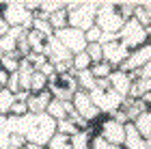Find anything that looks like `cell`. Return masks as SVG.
<instances>
[{"instance_id":"1","label":"cell","mask_w":151,"mask_h":149,"mask_svg":"<svg viewBox=\"0 0 151 149\" xmlns=\"http://www.w3.org/2000/svg\"><path fill=\"white\" fill-rule=\"evenodd\" d=\"M99 2H65L67 11V26L76 30L86 32L91 26H95V13Z\"/></svg>"},{"instance_id":"2","label":"cell","mask_w":151,"mask_h":149,"mask_svg":"<svg viewBox=\"0 0 151 149\" xmlns=\"http://www.w3.org/2000/svg\"><path fill=\"white\" fill-rule=\"evenodd\" d=\"M54 134H56V121H54L50 114L41 112V114H32V121L28 125V132L24 134V138H26V143L45 147L47 140H50Z\"/></svg>"},{"instance_id":"3","label":"cell","mask_w":151,"mask_h":149,"mask_svg":"<svg viewBox=\"0 0 151 149\" xmlns=\"http://www.w3.org/2000/svg\"><path fill=\"white\" fill-rule=\"evenodd\" d=\"M125 24V19L119 15L114 2H99L95 13V26L101 32H119Z\"/></svg>"},{"instance_id":"4","label":"cell","mask_w":151,"mask_h":149,"mask_svg":"<svg viewBox=\"0 0 151 149\" xmlns=\"http://www.w3.org/2000/svg\"><path fill=\"white\" fill-rule=\"evenodd\" d=\"M149 28H142V26L136 22V19H125L123 28L119 30V41L125 45L127 50H136L140 45L149 43Z\"/></svg>"},{"instance_id":"5","label":"cell","mask_w":151,"mask_h":149,"mask_svg":"<svg viewBox=\"0 0 151 149\" xmlns=\"http://www.w3.org/2000/svg\"><path fill=\"white\" fill-rule=\"evenodd\" d=\"M88 97H91L93 106L97 108L101 114H112L114 110H119L121 104H123V95H119L116 91H112L110 86L108 89H97L95 86L93 91H88Z\"/></svg>"},{"instance_id":"6","label":"cell","mask_w":151,"mask_h":149,"mask_svg":"<svg viewBox=\"0 0 151 149\" xmlns=\"http://www.w3.org/2000/svg\"><path fill=\"white\" fill-rule=\"evenodd\" d=\"M0 15L4 17V22L9 28H24L30 30L32 26V13L24 9V2H4Z\"/></svg>"},{"instance_id":"7","label":"cell","mask_w":151,"mask_h":149,"mask_svg":"<svg viewBox=\"0 0 151 149\" xmlns=\"http://www.w3.org/2000/svg\"><path fill=\"white\" fill-rule=\"evenodd\" d=\"M54 37L58 39L60 43L67 48V52L71 54H78V52H84V48H86V39H84V32L82 30H76V28H63V30H56L54 32Z\"/></svg>"},{"instance_id":"8","label":"cell","mask_w":151,"mask_h":149,"mask_svg":"<svg viewBox=\"0 0 151 149\" xmlns=\"http://www.w3.org/2000/svg\"><path fill=\"white\" fill-rule=\"evenodd\" d=\"M71 104H73L76 114H80V117L86 119L88 123H93V121H97V119L101 117V112L93 106V101H91V97H88V93H84V91H76L73 97H71Z\"/></svg>"},{"instance_id":"9","label":"cell","mask_w":151,"mask_h":149,"mask_svg":"<svg viewBox=\"0 0 151 149\" xmlns=\"http://www.w3.org/2000/svg\"><path fill=\"white\" fill-rule=\"evenodd\" d=\"M127 54H129V50H127L121 41H112V43L101 45V60L108 63L112 69H119V67L125 63Z\"/></svg>"},{"instance_id":"10","label":"cell","mask_w":151,"mask_h":149,"mask_svg":"<svg viewBox=\"0 0 151 149\" xmlns=\"http://www.w3.org/2000/svg\"><path fill=\"white\" fill-rule=\"evenodd\" d=\"M149 58H151V45L145 43V45H140V48H136V50H129L125 63H123L119 69L125 71V73H134L136 69L145 67V65L149 63Z\"/></svg>"},{"instance_id":"11","label":"cell","mask_w":151,"mask_h":149,"mask_svg":"<svg viewBox=\"0 0 151 149\" xmlns=\"http://www.w3.org/2000/svg\"><path fill=\"white\" fill-rule=\"evenodd\" d=\"M43 54H45V58L50 60L52 65H58V63H71V54L67 52V48H65V45L60 43L54 35L45 39V50H43Z\"/></svg>"},{"instance_id":"12","label":"cell","mask_w":151,"mask_h":149,"mask_svg":"<svg viewBox=\"0 0 151 149\" xmlns=\"http://www.w3.org/2000/svg\"><path fill=\"white\" fill-rule=\"evenodd\" d=\"M123 130H125V136H123V149H151V140H145L140 136L138 132L134 130L132 123H125L123 125Z\"/></svg>"},{"instance_id":"13","label":"cell","mask_w":151,"mask_h":149,"mask_svg":"<svg viewBox=\"0 0 151 149\" xmlns=\"http://www.w3.org/2000/svg\"><path fill=\"white\" fill-rule=\"evenodd\" d=\"M108 84H110V89L116 91L119 95L127 97V91H129V84H132V76L121 69H112L110 76H108Z\"/></svg>"},{"instance_id":"14","label":"cell","mask_w":151,"mask_h":149,"mask_svg":"<svg viewBox=\"0 0 151 149\" xmlns=\"http://www.w3.org/2000/svg\"><path fill=\"white\" fill-rule=\"evenodd\" d=\"M50 101H52L50 91H41V93H30V95L26 97V106H28L30 114H41V112H45V108H47Z\"/></svg>"},{"instance_id":"15","label":"cell","mask_w":151,"mask_h":149,"mask_svg":"<svg viewBox=\"0 0 151 149\" xmlns=\"http://www.w3.org/2000/svg\"><path fill=\"white\" fill-rule=\"evenodd\" d=\"M132 125H134V130L138 132L145 140L151 138V112H149V110H142L138 117L132 121Z\"/></svg>"},{"instance_id":"16","label":"cell","mask_w":151,"mask_h":149,"mask_svg":"<svg viewBox=\"0 0 151 149\" xmlns=\"http://www.w3.org/2000/svg\"><path fill=\"white\" fill-rule=\"evenodd\" d=\"M132 19H136L142 28H149V26H151V2H149V0H145V2H136Z\"/></svg>"},{"instance_id":"17","label":"cell","mask_w":151,"mask_h":149,"mask_svg":"<svg viewBox=\"0 0 151 149\" xmlns=\"http://www.w3.org/2000/svg\"><path fill=\"white\" fill-rule=\"evenodd\" d=\"M151 91V80H140V78H132V84H129L127 97L132 99H140L145 93Z\"/></svg>"},{"instance_id":"18","label":"cell","mask_w":151,"mask_h":149,"mask_svg":"<svg viewBox=\"0 0 151 149\" xmlns=\"http://www.w3.org/2000/svg\"><path fill=\"white\" fill-rule=\"evenodd\" d=\"M26 41H28V48L32 54H43L45 50V37H41L37 30H26Z\"/></svg>"},{"instance_id":"19","label":"cell","mask_w":151,"mask_h":149,"mask_svg":"<svg viewBox=\"0 0 151 149\" xmlns=\"http://www.w3.org/2000/svg\"><path fill=\"white\" fill-rule=\"evenodd\" d=\"M91 138H93V134L88 130H78L73 136H69L71 149H91Z\"/></svg>"},{"instance_id":"20","label":"cell","mask_w":151,"mask_h":149,"mask_svg":"<svg viewBox=\"0 0 151 149\" xmlns=\"http://www.w3.org/2000/svg\"><path fill=\"white\" fill-rule=\"evenodd\" d=\"M73 76H76V84H78V91L88 93V91H93V89H95V78H93V73L88 71V69L78 71V73H73Z\"/></svg>"},{"instance_id":"21","label":"cell","mask_w":151,"mask_h":149,"mask_svg":"<svg viewBox=\"0 0 151 149\" xmlns=\"http://www.w3.org/2000/svg\"><path fill=\"white\" fill-rule=\"evenodd\" d=\"M45 114H50V117H52L54 121H63V119H67V112H65L63 101H58V99H54V97H52L50 104H47Z\"/></svg>"},{"instance_id":"22","label":"cell","mask_w":151,"mask_h":149,"mask_svg":"<svg viewBox=\"0 0 151 149\" xmlns=\"http://www.w3.org/2000/svg\"><path fill=\"white\" fill-rule=\"evenodd\" d=\"M91 67V58L86 56V52H78L71 56V73H78V71H84Z\"/></svg>"},{"instance_id":"23","label":"cell","mask_w":151,"mask_h":149,"mask_svg":"<svg viewBox=\"0 0 151 149\" xmlns=\"http://www.w3.org/2000/svg\"><path fill=\"white\" fill-rule=\"evenodd\" d=\"M47 22H50V26H52V30H54V32L67 28V11H65V9H60V11H56V13H52V15L47 17Z\"/></svg>"},{"instance_id":"24","label":"cell","mask_w":151,"mask_h":149,"mask_svg":"<svg viewBox=\"0 0 151 149\" xmlns=\"http://www.w3.org/2000/svg\"><path fill=\"white\" fill-rule=\"evenodd\" d=\"M45 149H71V140H69V136H65V134H58V132H56L50 140H47Z\"/></svg>"},{"instance_id":"25","label":"cell","mask_w":151,"mask_h":149,"mask_svg":"<svg viewBox=\"0 0 151 149\" xmlns=\"http://www.w3.org/2000/svg\"><path fill=\"white\" fill-rule=\"evenodd\" d=\"M32 30H37L41 37H52L54 35V30H52V26H50V22L47 19H41V17H32V26H30Z\"/></svg>"},{"instance_id":"26","label":"cell","mask_w":151,"mask_h":149,"mask_svg":"<svg viewBox=\"0 0 151 149\" xmlns=\"http://www.w3.org/2000/svg\"><path fill=\"white\" fill-rule=\"evenodd\" d=\"M88 71L93 73L95 80H101V78H108V76H110L112 67L108 65V63H104V60H99V63H93L91 67H88Z\"/></svg>"},{"instance_id":"27","label":"cell","mask_w":151,"mask_h":149,"mask_svg":"<svg viewBox=\"0 0 151 149\" xmlns=\"http://www.w3.org/2000/svg\"><path fill=\"white\" fill-rule=\"evenodd\" d=\"M30 93H41V91H47V78L43 76L41 71L32 73V80H30Z\"/></svg>"},{"instance_id":"28","label":"cell","mask_w":151,"mask_h":149,"mask_svg":"<svg viewBox=\"0 0 151 149\" xmlns=\"http://www.w3.org/2000/svg\"><path fill=\"white\" fill-rule=\"evenodd\" d=\"M15 101V95H13L11 91H6V89H2L0 91V114H9V110H11V104Z\"/></svg>"},{"instance_id":"29","label":"cell","mask_w":151,"mask_h":149,"mask_svg":"<svg viewBox=\"0 0 151 149\" xmlns=\"http://www.w3.org/2000/svg\"><path fill=\"white\" fill-rule=\"evenodd\" d=\"M60 9H65V2H52V0H43V2H39V13H43V15L50 17L52 13H56Z\"/></svg>"},{"instance_id":"30","label":"cell","mask_w":151,"mask_h":149,"mask_svg":"<svg viewBox=\"0 0 151 149\" xmlns=\"http://www.w3.org/2000/svg\"><path fill=\"white\" fill-rule=\"evenodd\" d=\"M19 60L22 58H15V56H0V69L6 73H15L19 67Z\"/></svg>"},{"instance_id":"31","label":"cell","mask_w":151,"mask_h":149,"mask_svg":"<svg viewBox=\"0 0 151 149\" xmlns=\"http://www.w3.org/2000/svg\"><path fill=\"white\" fill-rule=\"evenodd\" d=\"M56 132H58V134H65V136H73V134L78 132V127H76L73 121L67 117V119H63V121H56Z\"/></svg>"},{"instance_id":"32","label":"cell","mask_w":151,"mask_h":149,"mask_svg":"<svg viewBox=\"0 0 151 149\" xmlns=\"http://www.w3.org/2000/svg\"><path fill=\"white\" fill-rule=\"evenodd\" d=\"M116 11H119V15L123 19H132L134 15V9H136V2H114Z\"/></svg>"},{"instance_id":"33","label":"cell","mask_w":151,"mask_h":149,"mask_svg":"<svg viewBox=\"0 0 151 149\" xmlns=\"http://www.w3.org/2000/svg\"><path fill=\"white\" fill-rule=\"evenodd\" d=\"M84 52H86V56L91 58V65L101 60V45H99V43H86Z\"/></svg>"},{"instance_id":"34","label":"cell","mask_w":151,"mask_h":149,"mask_svg":"<svg viewBox=\"0 0 151 149\" xmlns=\"http://www.w3.org/2000/svg\"><path fill=\"white\" fill-rule=\"evenodd\" d=\"M9 114H13V117H24V114H28V106H26V101H22V99H15L11 104V110H9Z\"/></svg>"},{"instance_id":"35","label":"cell","mask_w":151,"mask_h":149,"mask_svg":"<svg viewBox=\"0 0 151 149\" xmlns=\"http://www.w3.org/2000/svg\"><path fill=\"white\" fill-rule=\"evenodd\" d=\"M4 89H6V91H11L13 95L22 91V89H19V78H17V71H15V73H9V80H6V86H4Z\"/></svg>"},{"instance_id":"36","label":"cell","mask_w":151,"mask_h":149,"mask_svg":"<svg viewBox=\"0 0 151 149\" xmlns=\"http://www.w3.org/2000/svg\"><path fill=\"white\" fill-rule=\"evenodd\" d=\"M99 37H101V30L97 28V26H91V28L84 32L86 43H99Z\"/></svg>"},{"instance_id":"37","label":"cell","mask_w":151,"mask_h":149,"mask_svg":"<svg viewBox=\"0 0 151 149\" xmlns=\"http://www.w3.org/2000/svg\"><path fill=\"white\" fill-rule=\"evenodd\" d=\"M112 41H119V32H101L99 45H106V43H112Z\"/></svg>"},{"instance_id":"38","label":"cell","mask_w":151,"mask_h":149,"mask_svg":"<svg viewBox=\"0 0 151 149\" xmlns=\"http://www.w3.org/2000/svg\"><path fill=\"white\" fill-rule=\"evenodd\" d=\"M39 71H41V73H43V76H45L47 80H50L52 76H56V71H54V65L50 63V60H47V63H45L43 67H41V69H39Z\"/></svg>"},{"instance_id":"39","label":"cell","mask_w":151,"mask_h":149,"mask_svg":"<svg viewBox=\"0 0 151 149\" xmlns=\"http://www.w3.org/2000/svg\"><path fill=\"white\" fill-rule=\"evenodd\" d=\"M6 32H9V26H6V22H4V17L0 15V37H4Z\"/></svg>"},{"instance_id":"40","label":"cell","mask_w":151,"mask_h":149,"mask_svg":"<svg viewBox=\"0 0 151 149\" xmlns=\"http://www.w3.org/2000/svg\"><path fill=\"white\" fill-rule=\"evenodd\" d=\"M6 80H9V73H6V71H2V69H0V86H2V89H4V86H6Z\"/></svg>"},{"instance_id":"41","label":"cell","mask_w":151,"mask_h":149,"mask_svg":"<svg viewBox=\"0 0 151 149\" xmlns=\"http://www.w3.org/2000/svg\"><path fill=\"white\" fill-rule=\"evenodd\" d=\"M4 121H6V117H4V114H0V134L4 132Z\"/></svg>"},{"instance_id":"42","label":"cell","mask_w":151,"mask_h":149,"mask_svg":"<svg viewBox=\"0 0 151 149\" xmlns=\"http://www.w3.org/2000/svg\"><path fill=\"white\" fill-rule=\"evenodd\" d=\"M26 149H45V147H41V145H32V143H26Z\"/></svg>"},{"instance_id":"43","label":"cell","mask_w":151,"mask_h":149,"mask_svg":"<svg viewBox=\"0 0 151 149\" xmlns=\"http://www.w3.org/2000/svg\"><path fill=\"white\" fill-rule=\"evenodd\" d=\"M108 149H123L121 145H108Z\"/></svg>"},{"instance_id":"44","label":"cell","mask_w":151,"mask_h":149,"mask_svg":"<svg viewBox=\"0 0 151 149\" xmlns=\"http://www.w3.org/2000/svg\"><path fill=\"white\" fill-rule=\"evenodd\" d=\"M0 91H2V86H0Z\"/></svg>"}]
</instances>
